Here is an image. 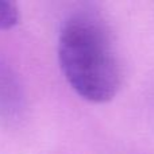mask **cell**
I'll return each instance as SVG.
<instances>
[{
  "mask_svg": "<svg viewBox=\"0 0 154 154\" xmlns=\"http://www.w3.org/2000/svg\"><path fill=\"white\" fill-rule=\"evenodd\" d=\"M58 61L66 81L80 97L106 103L122 84V66L108 24L99 12H72L58 35Z\"/></svg>",
  "mask_w": 154,
  "mask_h": 154,
  "instance_id": "1",
  "label": "cell"
},
{
  "mask_svg": "<svg viewBox=\"0 0 154 154\" xmlns=\"http://www.w3.org/2000/svg\"><path fill=\"white\" fill-rule=\"evenodd\" d=\"M20 14L15 3L0 2V30H10L19 23Z\"/></svg>",
  "mask_w": 154,
  "mask_h": 154,
  "instance_id": "2",
  "label": "cell"
}]
</instances>
